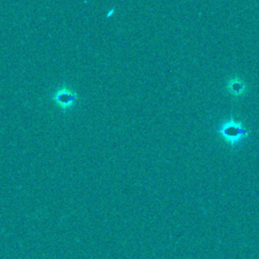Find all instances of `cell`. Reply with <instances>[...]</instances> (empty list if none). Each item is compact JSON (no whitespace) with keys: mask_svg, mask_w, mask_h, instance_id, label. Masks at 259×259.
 <instances>
[{"mask_svg":"<svg viewBox=\"0 0 259 259\" xmlns=\"http://www.w3.org/2000/svg\"><path fill=\"white\" fill-rule=\"evenodd\" d=\"M227 89L231 94L235 96H242L247 92V85L242 79L236 76L228 80Z\"/></svg>","mask_w":259,"mask_h":259,"instance_id":"obj_3","label":"cell"},{"mask_svg":"<svg viewBox=\"0 0 259 259\" xmlns=\"http://www.w3.org/2000/svg\"><path fill=\"white\" fill-rule=\"evenodd\" d=\"M114 12V8H111V10L110 11H108V13L106 14V17H109V16H111V14Z\"/></svg>","mask_w":259,"mask_h":259,"instance_id":"obj_4","label":"cell"},{"mask_svg":"<svg viewBox=\"0 0 259 259\" xmlns=\"http://www.w3.org/2000/svg\"><path fill=\"white\" fill-rule=\"evenodd\" d=\"M51 99L60 109L66 112L75 107L78 101V94L67 84H62L53 90Z\"/></svg>","mask_w":259,"mask_h":259,"instance_id":"obj_2","label":"cell"},{"mask_svg":"<svg viewBox=\"0 0 259 259\" xmlns=\"http://www.w3.org/2000/svg\"><path fill=\"white\" fill-rule=\"evenodd\" d=\"M218 134L232 148L241 146L248 138L250 131L233 116L223 120L218 126Z\"/></svg>","mask_w":259,"mask_h":259,"instance_id":"obj_1","label":"cell"}]
</instances>
